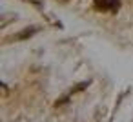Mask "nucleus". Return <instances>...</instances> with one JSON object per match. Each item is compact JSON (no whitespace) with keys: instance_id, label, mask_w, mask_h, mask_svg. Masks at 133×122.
<instances>
[{"instance_id":"1","label":"nucleus","mask_w":133,"mask_h":122,"mask_svg":"<svg viewBox=\"0 0 133 122\" xmlns=\"http://www.w3.org/2000/svg\"><path fill=\"white\" fill-rule=\"evenodd\" d=\"M93 4L98 11L104 13H117L118 11V0H93Z\"/></svg>"}]
</instances>
